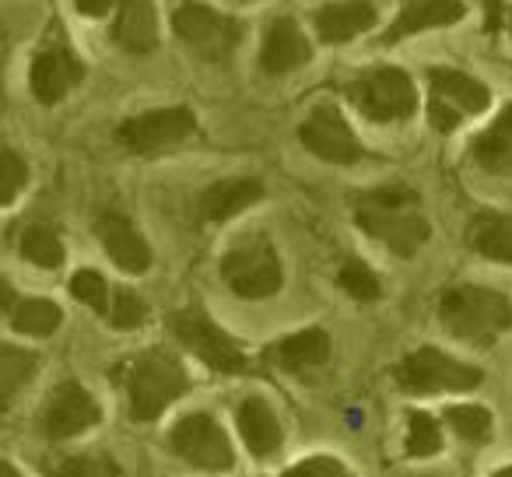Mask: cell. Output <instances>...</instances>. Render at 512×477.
Returning <instances> with one entry per match:
<instances>
[{
  "instance_id": "9a60e30c",
  "label": "cell",
  "mask_w": 512,
  "mask_h": 477,
  "mask_svg": "<svg viewBox=\"0 0 512 477\" xmlns=\"http://www.w3.org/2000/svg\"><path fill=\"white\" fill-rule=\"evenodd\" d=\"M313 22L323 43H348V39L376 29V4H369V0H334V4L316 11Z\"/></svg>"
},
{
  "instance_id": "f546056e",
  "label": "cell",
  "mask_w": 512,
  "mask_h": 477,
  "mask_svg": "<svg viewBox=\"0 0 512 477\" xmlns=\"http://www.w3.org/2000/svg\"><path fill=\"white\" fill-rule=\"evenodd\" d=\"M337 285L358 302H372V299H379V292H383V288H379V278L362 264V260H348V264L341 267V274H337Z\"/></svg>"
},
{
  "instance_id": "60d3db41",
  "label": "cell",
  "mask_w": 512,
  "mask_h": 477,
  "mask_svg": "<svg viewBox=\"0 0 512 477\" xmlns=\"http://www.w3.org/2000/svg\"><path fill=\"white\" fill-rule=\"evenodd\" d=\"M0 477H18V470L11 467V463H4V460H0Z\"/></svg>"
},
{
  "instance_id": "ba28073f",
  "label": "cell",
  "mask_w": 512,
  "mask_h": 477,
  "mask_svg": "<svg viewBox=\"0 0 512 477\" xmlns=\"http://www.w3.org/2000/svg\"><path fill=\"white\" fill-rule=\"evenodd\" d=\"M169 446L200 470H228L235 463L232 442L211 414H186L183 421H176Z\"/></svg>"
},
{
  "instance_id": "ac0fdd59",
  "label": "cell",
  "mask_w": 512,
  "mask_h": 477,
  "mask_svg": "<svg viewBox=\"0 0 512 477\" xmlns=\"http://www.w3.org/2000/svg\"><path fill=\"white\" fill-rule=\"evenodd\" d=\"M113 36L123 50L151 53L158 46V11L155 0H120Z\"/></svg>"
},
{
  "instance_id": "8992f818",
  "label": "cell",
  "mask_w": 512,
  "mask_h": 477,
  "mask_svg": "<svg viewBox=\"0 0 512 477\" xmlns=\"http://www.w3.org/2000/svg\"><path fill=\"white\" fill-rule=\"evenodd\" d=\"M221 278L232 288L239 299H271L281 288V260L271 250V243L264 239H253V243H242L221 260Z\"/></svg>"
},
{
  "instance_id": "52a82bcc",
  "label": "cell",
  "mask_w": 512,
  "mask_h": 477,
  "mask_svg": "<svg viewBox=\"0 0 512 477\" xmlns=\"http://www.w3.org/2000/svg\"><path fill=\"white\" fill-rule=\"evenodd\" d=\"M172 29H176V36L204 60H225L242 36V29L232 18L218 15V11L204 8V4H183V8L172 15Z\"/></svg>"
},
{
  "instance_id": "8d00e7d4",
  "label": "cell",
  "mask_w": 512,
  "mask_h": 477,
  "mask_svg": "<svg viewBox=\"0 0 512 477\" xmlns=\"http://www.w3.org/2000/svg\"><path fill=\"white\" fill-rule=\"evenodd\" d=\"M428 120H432V127L439 130V134H449V130L460 127V113H456L449 102L435 99V95H432V102H428Z\"/></svg>"
},
{
  "instance_id": "30bf717a",
  "label": "cell",
  "mask_w": 512,
  "mask_h": 477,
  "mask_svg": "<svg viewBox=\"0 0 512 477\" xmlns=\"http://www.w3.org/2000/svg\"><path fill=\"white\" fill-rule=\"evenodd\" d=\"M302 144L313 151L316 158L323 162H334V165H355L358 158L365 155L362 141L355 137V130L348 127V120L341 116V109L334 106H320L313 109L306 123L299 130Z\"/></svg>"
},
{
  "instance_id": "e575fe53",
  "label": "cell",
  "mask_w": 512,
  "mask_h": 477,
  "mask_svg": "<svg viewBox=\"0 0 512 477\" xmlns=\"http://www.w3.org/2000/svg\"><path fill=\"white\" fill-rule=\"evenodd\" d=\"M281 477H351V470L341 460H334V456H309V460L295 463Z\"/></svg>"
},
{
  "instance_id": "f35d334b",
  "label": "cell",
  "mask_w": 512,
  "mask_h": 477,
  "mask_svg": "<svg viewBox=\"0 0 512 477\" xmlns=\"http://www.w3.org/2000/svg\"><path fill=\"white\" fill-rule=\"evenodd\" d=\"M491 130L512 144V106H505L502 113H498V120H495V127H491Z\"/></svg>"
},
{
  "instance_id": "4316f807",
  "label": "cell",
  "mask_w": 512,
  "mask_h": 477,
  "mask_svg": "<svg viewBox=\"0 0 512 477\" xmlns=\"http://www.w3.org/2000/svg\"><path fill=\"white\" fill-rule=\"evenodd\" d=\"M22 253H25V260H32L36 267H46V271L64 264V243H60L50 228H25Z\"/></svg>"
},
{
  "instance_id": "7a4b0ae2",
  "label": "cell",
  "mask_w": 512,
  "mask_h": 477,
  "mask_svg": "<svg viewBox=\"0 0 512 477\" xmlns=\"http://www.w3.org/2000/svg\"><path fill=\"white\" fill-rule=\"evenodd\" d=\"M127 393L130 414L137 421H155L172 400L186 393V372L179 369L176 358L148 351L127 365Z\"/></svg>"
},
{
  "instance_id": "d4e9b609",
  "label": "cell",
  "mask_w": 512,
  "mask_h": 477,
  "mask_svg": "<svg viewBox=\"0 0 512 477\" xmlns=\"http://www.w3.org/2000/svg\"><path fill=\"white\" fill-rule=\"evenodd\" d=\"M32 372H36V355L0 344V411L18 397V390L29 383Z\"/></svg>"
},
{
  "instance_id": "7c38bea8",
  "label": "cell",
  "mask_w": 512,
  "mask_h": 477,
  "mask_svg": "<svg viewBox=\"0 0 512 477\" xmlns=\"http://www.w3.org/2000/svg\"><path fill=\"white\" fill-rule=\"evenodd\" d=\"M99 421V404L92 400V393L78 383H64L50 393V404L43 414V428L50 439H71L81 435L85 428H92Z\"/></svg>"
},
{
  "instance_id": "2e32d148",
  "label": "cell",
  "mask_w": 512,
  "mask_h": 477,
  "mask_svg": "<svg viewBox=\"0 0 512 477\" xmlns=\"http://www.w3.org/2000/svg\"><path fill=\"white\" fill-rule=\"evenodd\" d=\"M309 39L302 36V29L292 18H278V22L267 29L264 50H260V67L267 74H288L295 67H302L309 60Z\"/></svg>"
},
{
  "instance_id": "d590c367",
  "label": "cell",
  "mask_w": 512,
  "mask_h": 477,
  "mask_svg": "<svg viewBox=\"0 0 512 477\" xmlns=\"http://www.w3.org/2000/svg\"><path fill=\"white\" fill-rule=\"evenodd\" d=\"M414 190H407V186H383V190H372L365 193L358 204L362 207H383V211H404L407 204H414Z\"/></svg>"
},
{
  "instance_id": "4dcf8cb0",
  "label": "cell",
  "mask_w": 512,
  "mask_h": 477,
  "mask_svg": "<svg viewBox=\"0 0 512 477\" xmlns=\"http://www.w3.org/2000/svg\"><path fill=\"white\" fill-rule=\"evenodd\" d=\"M71 295L81 306L95 309V313H109V288L99 271H78L71 278Z\"/></svg>"
},
{
  "instance_id": "d6986e66",
  "label": "cell",
  "mask_w": 512,
  "mask_h": 477,
  "mask_svg": "<svg viewBox=\"0 0 512 477\" xmlns=\"http://www.w3.org/2000/svg\"><path fill=\"white\" fill-rule=\"evenodd\" d=\"M239 435H242V442H246V449L253 456H271V453H278L281 449V421H278V414L271 411V404L267 400H260V397H249V400H242V407H239Z\"/></svg>"
},
{
  "instance_id": "b9f144b4",
  "label": "cell",
  "mask_w": 512,
  "mask_h": 477,
  "mask_svg": "<svg viewBox=\"0 0 512 477\" xmlns=\"http://www.w3.org/2000/svg\"><path fill=\"white\" fill-rule=\"evenodd\" d=\"M495 477H512V467H505V470H498Z\"/></svg>"
},
{
  "instance_id": "277c9868",
  "label": "cell",
  "mask_w": 512,
  "mask_h": 477,
  "mask_svg": "<svg viewBox=\"0 0 512 477\" xmlns=\"http://www.w3.org/2000/svg\"><path fill=\"white\" fill-rule=\"evenodd\" d=\"M348 95H351V102H355V106L376 123L407 120V116L418 109L414 81L407 78L404 71H397V67H376V71H365L362 78L351 81Z\"/></svg>"
},
{
  "instance_id": "7402d4cb",
  "label": "cell",
  "mask_w": 512,
  "mask_h": 477,
  "mask_svg": "<svg viewBox=\"0 0 512 477\" xmlns=\"http://www.w3.org/2000/svg\"><path fill=\"white\" fill-rule=\"evenodd\" d=\"M274 358H278L285 369L302 372L313 369V365H323L330 358V334L320 327L313 330H299V334L285 337V341L274 348Z\"/></svg>"
},
{
  "instance_id": "3957f363",
  "label": "cell",
  "mask_w": 512,
  "mask_h": 477,
  "mask_svg": "<svg viewBox=\"0 0 512 477\" xmlns=\"http://www.w3.org/2000/svg\"><path fill=\"white\" fill-rule=\"evenodd\" d=\"M397 383L407 393H463L484 383V372L467 362H456L439 348H421L397 365Z\"/></svg>"
},
{
  "instance_id": "d6a6232c",
  "label": "cell",
  "mask_w": 512,
  "mask_h": 477,
  "mask_svg": "<svg viewBox=\"0 0 512 477\" xmlns=\"http://www.w3.org/2000/svg\"><path fill=\"white\" fill-rule=\"evenodd\" d=\"M144 316H148V306H144V302L137 299L134 292H116L113 306H109V323H113L116 330H134V327H141Z\"/></svg>"
},
{
  "instance_id": "ab89813d",
  "label": "cell",
  "mask_w": 512,
  "mask_h": 477,
  "mask_svg": "<svg viewBox=\"0 0 512 477\" xmlns=\"http://www.w3.org/2000/svg\"><path fill=\"white\" fill-rule=\"evenodd\" d=\"M15 292L8 288V281H0V313H8V309H15Z\"/></svg>"
},
{
  "instance_id": "5bb4252c",
  "label": "cell",
  "mask_w": 512,
  "mask_h": 477,
  "mask_svg": "<svg viewBox=\"0 0 512 477\" xmlns=\"http://www.w3.org/2000/svg\"><path fill=\"white\" fill-rule=\"evenodd\" d=\"M95 232H99L109 260H113L120 271L144 274L151 267V246L144 243V235L137 232L123 214H102L99 225H95Z\"/></svg>"
},
{
  "instance_id": "e0dca14e",
  "label": "cell",
  "mask_w": 512,
  "mask_h": 477,
  "mask_svg": "<svg viewBox=\"0 0 512 477\" xmlns=\"http://www.w3.org/2000/svg\"><path fill=\"white\" fill-rule=\"evenodd\" d=\"M460 18H463L460 0H411L397 15V22L386 29V43L418 36L425 29H446V25H456Z\"/></svg>"
},
{
  "instance_id": "74e56055",
  "label": "cell",
  "mask_w": 512,
  "mask_h": 477,
  "mask_svg": "<svg viewBox=\"0 0 512 477\" xmlns=\"http://www.w3.org/2000/svg\"><path fill=\"white\" fill-rule=\"evenodd\" d=\"M74 4H78V11L88 18H102L109 8H113V0H74Z\"/></svg>"
},
{
  "instance_id": "4fadbf2b",
  "label": "cell",
  "mask_w": 512,
  "mask_h": 477,
  "mask_svg": "<svg viewBox=\"0 0 512 477\" xmlns=\"http://www.w3.org/2000/svg\"><path fill=\"white\" fill-rule=\"evenodd\" d=\"M81 78H85V64L67 46H50L32 60V92L43 106L60 102Z\"/></svg>"
},
{
  "instance_id": "7bdbcfd3",
  "label": "cell",
  "mask_w": 512,
  "mask_h": 477,
  "mask_svg": "<svg viewBox=\"0 0 512 477\" xmlns=\"http://www.w3.org/2000/svg\"><path fill=\"white\" fill-rule=\"evenodd\" d=\"M509 32H512V8H509Z\"/></svg>"
},
{
  "instance_id": "603a6c76",
  "label": "cell",
  "mask_w": 512,
  "mask_h": 477,
  "mask_svg": "<svg viewBox=\"0 0 512 477\" xmlns=\"http://www.w3.org/2000/svg\"><path fill=\"white\" fill-rule=\"evenodd\" d=\"M470 243L481 257L495 264H512V218L505 214H484L470 228Z\"/></svg>"
},
{
  "instance_id": "ffe728a7",
  "label": "cell",
  "mask_w": 512,
  "mask_h": 477,
  "mask_svg": "<svg viewBox=\"0 0 512 477\" xmlns=\"http://www.w3.org/2000/svg\"><path fill=\"white\" fill-rule=\"evenodd\" d=\"M260 197H264V183L260 179H221V183L204 190L200 211H204L207 221H228L246 211V207H253Z\"/></svg>"
},
{
  "instance_id": "9c48e42d",
  "label": "cell",
  "mask_w": 512,
  "mask_h": 477,
  "mask_svg": "<svg viewBox=\"0 0 512 477\" xmlns=\"http://www.w3.org/2000/svg\"><path fill=\"white\" fill-rule=\"evenodd\" d=\"M197 130V120L186 106H172V109H155V113H141L134 120H127L120 127V144L137 155H155L165 151L172 144L186 141V137Z\"/></svg>"
},
{
  "instance_id": "836d02e7",
  "label": "cell",
  "mask_w": 512,
  "mask_h": 477,
  "mask_svg": "<svg viewBox=\"0 0 512 477\" xmlns=\"http://www.w3.org/2000/svg\"><path fill=\"white\" fill-rule=\"evenodd\" d=\"M57 477H120L109 456H71L57 467Z\"/></svg>"
},
{
  "instance_id": "f1b7e54d",
  "label": "cell",
  "mask_w": 512,
  "mask_h": 477,
  "mask_svg": "<svg viewBox=\"0 0 512 477\" xmlns=\"http://www.w3.org/2000/svg\"><path fill=\"white\" fill-rule=\"evenodd\" d=\"M474 151V162L488 172H509L512 169V144L505 137H498L495 130H484V134L474 137L470 144Z\"/></svg>"
},
{
  "instance_id": "83f0119b",
  "label": "cell",
  "mask_w": 512,
  "mask_h": 477,
  "mask_svg": "<svg viewBox=\"0 0 512 477\" xmlns=\"http://www.w3.org/2000/svg\"><path fill=\"white\" fill-rule=\"evenodd\" d=\"M446 421H449V428L467 442H488V435H491V414L477 404L449 407Z\"/></svg>"
},
{
  "instance_id": "5b68a950",
  "label": "cell",
  "mask_w": 512,
  "mask_h": 477,
  "mask_svg": "<svg viewBox=\"0 0 512 477\" xmlns=\"http://www.w3.org/2000/svg\"><path fill=\"white\" fill-rule=\"evenodd\" d=\"M172 334L179 337L183 348H190L193 355L204 365H211L214 372H246V355L242 348L204 313V309H183V313H172Z\"/></svg>"
},
{
  "instance_id": "6da1fadb",
  "label": "cell",
  "mask_w": 512,
  "mask_h": 477,
  "mask_svg": "<svg viewBox=\"0 0 512 477\" xmlns=\"http://www.w3.org/2000/svg\"><path fill=\"white\" fill-rule=\"evenodd\" d=\"M439 316L446 330L460 341L491 344L498 334H505L512 323V306L502 292H491L481 285L449 288L439 302Z\"/></svg>"
},
{
  "instance_id": "44dd1931",
  "label": "cell",
  "mask_w": 512,
  "mask_h": 477,
  "mask_svg": "<svg viewBox=\"0 0 512 477\" xmlns=\"http://www.w3.org/2000/svg\"><path fill=\"white\" fill-rule=\"evenodd\" d=\"M428 81H432V92L435 99L449 102V106L456 109V113H484L491 102V92L481 85L477 78H470V74L463 71H449V67H435V71H428Z\"/></svg>"
},
{
  "instance_id": "cb8c5ba5",
  "label": "cell",
  "mask_w": 512,
  "mask_h": 477,
  "mask_svg": "<svg viewBox=\"0 0 512 477\" xmlns=\"http://www.w3.org/2000/svg\"><path fill=\"white\" fill-rule=\"evenodd\" d=\"M60 320H64V313H60V306H53L50 299H25L11 309L15 330L29 337H50L53 330L60 327Z\"/></svg>"
},
{
  "instance_id": "484cf974",
  "label": "cell",
  "mask_w": 512,
  "mask_h": 477,
  "mask_svg": "<svg viewBox=\"0 0 512 477\" xmlns=\"http://www.w3.org/2000/svg\"><path fill=\"white\" fill-rule=\"evenodd\" d=\"M442 449V428L432 414L411 411L407 414V456L414 460H425V456L439 453Z\"/></svg>"
},
{
  "instance_id": "8fae6325",
  "label": "cell",
  "mask_w": 512,
  "mask_h": 477,
  "mask_svg": "<svg viewBox=\"0 0 512 477\" xmlns=\"http://www.w3.org/2000/svg\"><path fill=\"white\" fill-rule=\"evenodd\" d=\"M358 225L379 239V243L390 246L397 257H414L421 246L428 243V221L421 214H411V211H383V207H362L358 204Z\"/></svg>"
},
{
  "instance_id": "1f68e13d",
  "label": "cell",
  "mask_w": 512,
  "mask_h": 477,
  "mask_svg": "<svg viewBox=\"0 0 512 477\" xmlns=\"http://www.w3.org/2000/svg\"><path fill=\"white\" fill-rule=\"evenodd\" d=\"M25 179H29V165L15 151H0V207L11 204V200L22 193Z\"/></svg>"
}]
</instances>
